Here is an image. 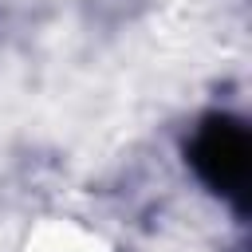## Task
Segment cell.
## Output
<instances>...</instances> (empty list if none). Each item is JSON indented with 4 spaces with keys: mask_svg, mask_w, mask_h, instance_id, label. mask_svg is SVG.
<instances>
[{
    "mask_svg": "<svg viewBox=\"0 0 252 252\" xmlns=\"http://www.w3.org/2000/svg\"><path fill=\"white\" fill-rule=\"evenodd\" d=\"M189 161L193 169L224 197H244L248 189V173H252V146L240 122L232 118H209L193 146H189Z\"/></svg>",
    "mask_w": 252,
    "mask_h": 252,
    "instance_id": "cell-1",
    "label": "cell"
}]
</instances>
